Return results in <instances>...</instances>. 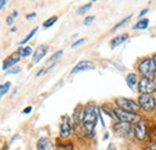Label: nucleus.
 Wrapping results in <instances>:
<instances>
[{"label":"nucleus","instance_id":"nucleus-1","mask_svg":"<svg viewBox=\"0 0 156 150\" xmlns=\"http://www.w3.org/2000/svg\"><path fill=\"white\" fill-rule=\"evenodd\" d=\"M97 117L99 115H97V111H96L95 106L88 105L83 108L81 124H82V128L85 134H88V136L94 134V130H95V126L97 123Z\"/></svg>","mask_w":156,"mask_h":150},{"label":"nucleus","instance_id":"nucleus-2","mask_svg":"<svg viewBox=\"0 0 156 150\" xmlns=\"http://www.w3.org/2000/svg\"><path fill=\"white\" fill-rule=\"evenodd\" d=\"M137 71L140 74V77L155 79V68L151 56H144L139 59L137 64Z\"/></svg>","mask_w":156,"mask_h":150},{"label":"nucleus","instance_id":"nucleus-3","mask_svg":"<svg viewBox=\"0 0 156 150\" xmlns=\"http://www.w3.org/2000/svg\"><path fill=\"white\" fill-rule=\"evenodd\" d=\"M114 112H115V115H117L118 121L129 123V124H131V125H134L136 123H138L139 120L143 119L139 113L129 112V111L121 109V108H119V107H115V108H114Z\"/></svg>","mask_w":156,"mask_h":150},{"label":"nucleus","instance_id":"nucleus-4","mask_svg":"<svg viewBox=\"0 0 156 150\" xmlns=\"http://www.w3.org/2000/svg\"><path fill=\"white\" fill-rule=\"evenodd\" d=\"M137 102L140 109L146 113H152L156 109V97L151 94H139Z\"/></svg>","mask_w":156,"mask_h":150},{"label":"nucleus","instance_id":"nucleus-5","mask_svg":"<svg viewBox=\"0 0 156 150\" xmlns=\"http://www.w3.org/2000/svg\"><path fill=\"white\" fill-rule=\"evenodd\" d=\"M114 103L117 105V107L121 108V109H125V111H129V112H134V113H138L140 111V107L138 105L137 101L134 100H131V99H126V97H117L114 100Z\"/></svg>","mask_w":156,"mask_h":150},{"label":"nucleus","instance_id":"nucleus-6","mask_svg":"<svg viewBox=\"0 0 156 150\" xmlns=\"http://www.w3.org/2000/svg\"><path fill=\"white\" fill-rule=\"evenodd\" d=\"M138 91L139 94H151L154 95L156 93V82L155 79L151 78H145V77H140L137 84Z\"/></svg>","mask_w":156,"mask_h":150},{"label":"nucleus","instance_id":"nucleus-7","mask_svg":"<svg viewBox=\"0 0 156 150\" xmlns=\"http://www.w3.org/2000/svg\"><path fill=\"white\" fill-rule=\"evenodd\" d=\"M133 134L134 138L139 142H144L146 139V137L149 136V126L145 120L142 119L133 125Z\"/></svg>","mask_w":156,"mask_h":150},{"label":"nucleus","instance_id":"nucleus-8","mask_svg":"<svg viewBox=\"0 0 156 150\" xmlns=\"http://www.w3.org/2000/svg\"><path fill=\"white\" fill-rule=\"evenodd\" d=\"M113 128L114 131L123 136V137H130L131 133H133V127L131 124L129 123H124V121H117L114 125H113Z\"/></svg>","mask_w":156,"mask_h":150},{"label":"nucleus","instance_id":"nucleus-9","mask_svg":"<svg viewBox=\"0 0 156 150\" xmlns=\"http://www.w3.org/2000/svg\"><path fill=\"white\" fill-rule=\"evenodd\" d=\"M71 133H72V123H71L70 117L65 115V117H62V120H61V124H60L59 134H60L61 138L66 139V138H68L71 136Z\"/></svg>","mask_w":156,"mask_h":150},{"label":"nucleus","instance_id":"nucleus-10","mask_svg":"<svg viewBox=\"0 0 156 150\" xmlns=\"http://www.w3.org/2000/svg\"><path fill=\"white\" fill-rule=\"evenodd\" d=\"M95 68V64L89 61V60H83V61H79L71 71L72 74H76L78 72H82V71H88V70H94Z\"/></svg>","mask_w":156,"mask_h":150},{"label":"nucleus","instance_id":"nucleus-11","mask_svg":"<svg viewBox=\"0 0 156 150\" xmlns=\"http://www.w3.org/2000/svg\"><path fill=\"white\" fill-rule=\"evenodd\" d=\"M19 60H21V54H19L18 52L12 53L11 55H9V56L4 60V62H3V70H4V71H7L9 68L13 67Z\"/></svg>","mask_w":156,"mask_h":150},{"label":"nucleus","instance_id":"nucleus-12","mask_svg":"<svg viewBox=\"0 0 156 150\" xmlns=\"http://www.w3.org/2000/svg\"><path fill=\"white\" fill-rule=\"evenodd\" d=\"M36 148H37V150H55V146L53 145L51 139H48L46 137H42L39 139Z\"/></svg>","mask_w":156,"mask_h":150},{"label":"nucleus","instance_id":"nucleus-13","mask_svg":"<svg viewBox=\"0 0 156 150\" xmlns=\"http://www.w3.org/2000/svg\"><path fill=\"white\" fill-rule=\"evenodd\" d=\"M47 54V47L46 46H39L35 52H34V55H33V62L34 64H37L40 60H42L45 58V55Z\"/></svg>","mask_w":156,"mask_h":150},{"label":"nucleus","instance_id":"nucleus-14","mask_svg":"<svg viewBox=\"0 0 156 150\" xmlns=\"http://www.w3.org/2000/svg\"><path fill=\"white\" fill-rule=\"evenodd\" d=\"M125 79H126V84H127V87H129L130 89H133V88L138 84V81H139L136 72H131V73H129Z\"/></svg>","mask_w":156,"mask_h":150},{"label":"nucleus","instance_id":"nucleus-15","mask_svg":"<svg viewBox=\"0 0 156 150\" xmlns=\"http://www.w3.org/2000/svg\"><path fill=\"white\" fill-rule=\"evenodd\" d=\"M127 40H129V35H127V34L118 35V36H115V37L112 39V41H111V47H112V48H115V47L120 46L121 43H124V42L127 41Z\"/></svg>","mask_w":156,"mask_h":150},{"label":"nucleus","instance_id":"nucleus-16","mask_svg":"<svg viewBox=\"0 0 156 150\" xmlns=\"http://www.w3.org/2000/svg\"><path fill=\"white\" fill-rule=\"evenodd\" d=\"M149 18H140L133 27L134 30H145L149 27Z\"/></svg>","mask_w":156,"mask_h":150},{"label":"nucleus","instance_id":"nucleus-17","mask_svg":"<svg viewBox=\"0 0 156 150\" xmlns=\"http://www.w3.org/2000/svg\"><path fill=\"white\" fill-rule=\"evenodd\" d=\"M101 109L108 115V117H111V118H113L114 120H115V123L118 121V119H117V115H115V112H114V109L113 108H111L109 106H107V105H103L102 107H101Z\"/></svg>","mask_w":156,"mask_h":150},{"label":"nucleus","instance_id":"nucleus-18","mask_svg":"<svg viewBox=\"0 0 156 150\" xmlns=\"http://www.w3.org/2000/svg\"><path fill=\"white\" fill-rule=\"evenodd\" d=\"M73 145L70 142H64V143H56L55 150H72Z\"/></svg>","mask_w":156,"mask_h":150},{"label":"nucleus","instance_id":"nucleus-19","mask_svg":"<svg viewBox=\"0 0 156 150\" xmlns=\"http://www.w3.org/2000/svg\"><path fill=\"white\" fill-rule=\"evenodd\" d=\"M17 52L21 54V56L27 58V56L31 55V53H33V48H31V47H29V46H27V47H24V48H23V47H21Z\"/></svg>","mask_w":156,"mask_h":150},{"label":"nucleus","instance_id":"nucleus-20","mask_svg":"<svg viewBox=\"0 0 156 150\" xmlns=\"http://www.w3.org/2000/svg\"><path fill=\"white\" fill-rule=\"evenodd\" d=\"M10 87H11V82H6L4 84H0V97H3L5 94H7Z\"/></svg>","mask_w":156,"mask_h":150},{"label":"nucleus","instance_id":"nucleus-21","mask_svg":"<svg viewBox=\"0 0 156 150\" xmlns=\"http://www.w3.org/2000/svg\"><path fill=\"white\" fill-rule=\"evenodd\" d=\"M131 18H132V15H130V16L125 17L124 19H121V21H120V22H119L118 24H115V27H114V28L112 29V31H115L117 29H119V28H121L123 25H125V24H126L127 22H130V21H131Z\"/></svg>","mask_w":156,"mask_h":150},{"label":"nucleus","instance_id":"nucleus-22","mask_svg":"<svg viewBox=\"0 0 156 150\" xmlns=\"http://www.w3.org/2000/svg\"><path fill=\"white\" fill-rule=\"evenodd\" d=\"M37 30H39V28H34V29H33V30H31V31L28 34V36H27L25 39H23V40L19 42V45H21V46H22V45H25V43H27L29 40H31V39H33V36H34V35L37 33Z\"/></svg>","mask_w":156,"mask_h":150},{"label":"nucleus","instance_id":"nucleus-23","mask_svg":"<svg viewBox=\"0 0 156 150\" xmlns=\"http://www.w3.org/2000/svg\"><path fill=\"white\" fill-rule=\"evenodd\" d=\"M56 21H58V17H56V16H53V17L48 18L47 21L43 22V28H46V29H47V28H51V27H52Z\"/></svg>","mask_w":156,"mask_h":150},{"label":"nucleus","instance_id":"nucleus-24","mask_svg":"<svg viewBox=\"0 0 156 150\" xmlns=\"http://www.w3.org/2000/svg\"><path fill=\"white\" fill-rule=\"evenodd\" d=\"M90 9H91V4H85V5L81 6L79 9H77V13H78V15H83V13H85L87 11H89Z\"/></svg>","mask_w":156,"mask_h":150},{"label":"nucleus","instance_id":"nucleus-25","mask_svg":"<svg viewBox=\"0 0 156 150\" xmlns=\"http://www.w3.org/2000/svg\"><path fill=\"white\" fill-rule=\"evenodd\" d=\"M21 71V67H18V66H15V67H11V68H9L7 71H6V74H16V73H18Z\"/></svg>","mask_w":156,"mask_h":150},{"label":"nucleus","instance_id":"nucleus-26","mask_svg":"<svg viewBox=\"0 0 156 150\" xmlns=\"http://www.w3.org/2000/svg\"><path fill=\"white\" fill-rule=\"evenodd\" d=\"M62 55V50H58V52H55L51 58H49V61H54V60H56L58 58H60Z\"/></svg>","mask_w":156,"mask_h":150},{"label":"nucleus","instance_id":"nucleus-27","mask_svg":"<svg viewBox=\"0 0 156 150\" xmlns=\"http://www.w3.org/2000/svg\"><path fill=\"white\" fill-rule=\"evenodd\" d=\"M85 42V39H81V40H77L74 43H72V48H76V47H78V46H79V45H82V43H84Z\"/></svg>","mask_w":156,"mask_h":150},{"label":"nucleus","instance_id":"nucleus-28","mask_svg":"<svg viewBox=\"0 0 156 150\" xmlns=\"http://www.w3.org/2000/svg\"><path fill=\"white\" fill-rule=\"evenodd\" d=\"M94 18H95L94 16H88V17L84 19V24H85V25H89V24H90V23L94 21Z\"/></svg>","mask_w":156,"mask_h":150},{"label":"nucleus","instance_id":"nucleus-29","mask_svg":"<svg viewBox=\"0 0 156 150\" xmlns=\"http://www.w3.org/2000/svg\"><path fill=\"white\" fill-rule=\"evenodd\" d=\"M151 59H152V62H154V68H155V78H156V53H154L151 55Z\"/></svg>","mask_w":156,"mask_h":150},{"label":"nucleus","instance_id":"nucleus-30","mask_svg":"<svg viewBox=\"0 0 156 150\" xmlns=\"http://www.w3.org/2000/svg\"><path fill=\"white\" fill-rule=\"evenodd\" d=\"M148 12H149V9H148V7H146V9H143V10L139 12V17H143V16L146 15Z\"/></svg>","mask_w":156,"mask_h":150},{"label":"nucleus","instance_id":"nucleus-31","mask_svg":"<svg viewBox=\"0 0 156 150\" xmlns=\"http://www.w3.org/2000/svg\"><path fill=\"white\" fill-rule=\"evenodd\" d=\"M31 111H33V107H30V106H29V107H27V108H24V109H23V113H24V114H29Z\"/></svg>","mask_w":156,"mask_h":150},{"label":"nucleus","instance_id":"nucleus-32","mask_svg":"<svg viewBox=\"0 0 156 150\" xmlns=\"http://www.w3.org/2000/svg\"><path fill=\"white\" fill-rule=\"evenodd\" d=\"M35 17H36V13H35V12L27 15V19H33V18H35Z\"/></svg>","mask_w":156,"mask_h":150},{"label":"nucleus","instance_id":"nucleus-33","mask_svg":"<svg viewBox=\"0 0 156 150\" xmlns=\"http://www.w3.org/2000/svg\"><path fill=\"white\" fill-rule=\"evenodd\" d=\"M6 22H7V24H9V25H11V24L13 23V17H12V16H9V17H7V19H6Z\"/></svg>","mask_w":156,"mask_h":150},{"label":"nucleus","instance_id":"nucleus-34","mask_svg":"<svg viewBox=\"0 0 156 150\" xmlns=\"http://www.w3.org/2000/svg\"><path fill=\"white\" fill-rule=\"evenodd\" d=\"M149 148H150V150H156V140H154V142L149 145Z\"/></svg>","mask_w":156,"mask_h":150},{"label":"nucleus","instance_id":"nucleus-35","mask_svg":"<svg viewBox=\"0 0 156 150\" xmlns=\"http://www.w3.org/2000/svg\"><path fill=\"white\" fill-rule=\"evenodd\" d=\"M6 1H7V0H0V10L4 7V5L6 4Z\"/></svg>","mask_w":156,"mask_h":150},{"label":"nucleus","instance_id":"nucleus-36","mask_svg":"<svg viewBox=\"0 0 156 150\" xmlns=\"http://www.w3.org/2000/svg\"><path fill=\"white\" fill-rule=\"evenodd\" d=\"M17 16H18V12H17V11H15V12H13V15H12V17H13V18H16Z\"/></svg>","mask_w":156,"mask_h":150},{"label":"nucleus","instance_id":"nucleus-37","mask_svg":"<svg viewBox=\"0 0 156 150\" xmlns=\"http://www.w3.org/2000/svg\"><path fill=\"white\" fill-rule=\"evenodd\" d=\"M107 138H108V133H106V134H105V137H103V139H105V140H106V139H107Z\"/></svg>","mask_w":156,"mask_h":150},{"label":"nucleus","instance_id":"nucleus-38","mask_svg":"<svg viewBox=\"0 0 156 150\" xmlns=\"http://www.w3.org/2000/svg\"><path fill=\"white\" fill-rule=\"evenodd\" d=\"M3 150H7V148H4V149H3Z\"/></svg>","mask_w":156,"mask_h":150},{"label":"nucleus","instance_id":"nucleus-39","mask_svg":"<svg viewBox=\"0 0 156 150\" xmlns=\"http://www.w3.org/2000/svg\"><path fill=\"white\" fill-rule=\"evenodd\" d=\"M93 1H96V0H93Z\"/></svg>","mask_w":156,"mask_h":150}]
</instances>
